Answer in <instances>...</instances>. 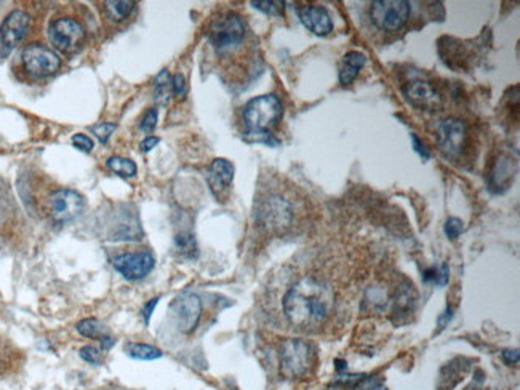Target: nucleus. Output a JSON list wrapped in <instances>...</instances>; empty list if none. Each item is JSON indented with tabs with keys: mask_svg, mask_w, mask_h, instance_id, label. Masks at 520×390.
Instances as JSON below:
<instances>
[{
	"mask_svg": "<svg viewBox=\"0 0 520 390\" xmlns=\"http://www.w3.org/2000/svg\"><path fill=\"white\" fill-rule=\"evenodd\" d=\"M115 128H117L115 123H100V125L91 128V132L96 134V138L101 142H106L109 138H111V134L115 132Z\"/></svg>",
	"mask_w": 520,
	"mask_h": 390,
	"instance_id": "cd10ccee",
	"label": "nucleus"
},
{
	"mask_svg": "<svg viewBox=\"0 0 520 390\" xmlns=\"http://www.w3.org/2000/svg\"><path fill=\"white\" fill-rule=\"evenodd\" d=\"M312 349L303 339H287L280 348V371L287 379L301 377L311 367Z\"/></svg>",
	"mask_w": 520,
	"mask_h": 390,
	"instance_id": "39448f33",
	"label": "nucleus"
},
{
	"mask_svg": "<svg viewBox=\"0 0 520 390\" xmlns=\"http://www.w3.org/2000/svg\"><path fill=\"white\" fill-rule=\"evenodd\" d=\"M371 21L383 30H399L410 16V4L403 0H376L370 8Z\"/></svg>",
	"mask_w": 520,
	"mask_h": 390,
	"instance_id": "6e6552de",
	"label": "nucleus"
},
{
	"mask_svg": "<svg viewBox=\"0 0 520 390\" xmlns=\"http://www.w3.org/2000/svg\"><path fill=\"white\" fill-rule=\"evenodd\" d=\"M234 179V165L226 159L213 160L208 170V184L216 197H221L231 188Z\"/></svg>",
	"mask_w": 520,
	"mask_h": 390,
	"instance_id": "dca6fc26",
	"label": "nucleus"
},
{
	"mask_svg": "<svg viewBox=\"0 0 520 390\" xmlns=\"http://www.w3.org/2000/svg\"><path fill=\"white\" fill-rule=\"evenodd\" d=\"M412 142H413V149H415V152L418 154V156H420L421 159H424V160H429V159H431V152H429V149H427L424 142L421 141V139L418 138V136H416L415 133L412 134Z\"/></svg>",
	"mask_w": 520,
	"mask_h": 390,
	"instance_id": "2f4dec72",
	"label": "nucleus"
},
{
	"mask_svg": "<svg viewBox=\"0 0 520 390\" xmlns=\"http://www.w3.org/2000/svg\"><path fill=\"white\" fill-rule=\"evenodd\" d=\"M156 259L151 251L124 253L112 259L114 269L127 280H141L154 269Z\"/></svg>",
	"mask_w": 520,
	"mask_h": 390,
	"instance_id": "1a4fd4ad",
	"label": "nucleus"
},
{
	"mask_svg": "<svg viewBox=\"0 0 520 390\" xmlns=\"http://www.w3.org/2000/svg\"><path fill=\"white\" fill-rule=\"evenodd\" d=\"M282 117V103L275 95L253 98L243 108V122L248 132H269Z\"/></svg>",
	"mask_w": 520,
	"mask_h": 390,
	"instance_id": "7ed1b4c3",
	"label": "nucleus"
},
{
	"mask_svg": "<svg viewBox=\"0 0 520 390\" xmlns=\"http://www.w3.org/2000/svg\"><path fill=\"white\" fill-rule=\"evenodd\" d=\"M85 35L87 33H85L83 24L69 16L54 20L48 28V39H50L52 45L66 55H74L81 50Z\"/></svg>",
	"mask_w": 520,
	"mask_h": 390,
	"instance_id": "20e7f679",
	"label": "nucleus"
},
{
	"mask_svg": "<svg viewBox=\"0 0 520 390\" xmlns=\"http://www.w3.org/2000/svg\"><path fill=\"white\" fill-rule=\"evenodd\" d=\"M366 63L365 55L359 53V52H351L345 55V58L341 61V67H340V82L342 85L351 84L354 79L359 76V72Z\"/></svg>",
	"mask_w": 520,
	"mask_h": 390,
	"instance_id": "f3484780",
	"label": "nucleus"
},
{
	"mask_svg": "<svg viewBox=\"0 0 520 390\" xmlns=\"http://www.w3.org/2000/svg\"><path fill=\"white\" fill-rule=\"evenodd\" d=\"M519 350H504L503 352V360L507 365H517L519 363Z\"/></svg>",
	"mask_w": 520,
	"mask_h": 390,
	"instance_id": "72a5a7b5",
	"label": "nucleus"
},
{
	"mask_svg": "<svg viewBox=\"0 0 520 390\" xmlns=\"http://www.w3.org/2000/svg\"><path fill=\"white\" fill-rule=\"evenodd\" d=\"M446 282H449V265L444 264V265H442V269L439 270L437 283H439V285H446Z\"/></svg>",
	"mask_w": 520,
	"mask_h": 390,
	"instance_id": "c9c22d12",
	"label": "nucleus"
},
{
	"mask_svg": "<svg viewBox=\"0 0 520 390\" xmlns=\"http://www.w3.org/2000/svg\"><path fill=\"white\" fill-rule=\"evenodd\" d=\"M106 166L111 171H114L117 176L122 178H133L137 176L138 168L137 164L133 162L130 159H124V157H109Z\"/></svg>",
	"mask_w": 520,
	"mask_h": 390,
	"instance_id": "aec40b11",
	"label": "nucleus"
},
{
	"mask_svg": "<svg viewBox=\"0 0 520 390\" xmlns=\"http://www.w3.org/2000/svg\"><path fill=\"white\" fill-rule=\"evenodd\" d=\"M125 352L128 357L134 358V360H143V362H151L157 360L162 357V350H158L154 345L149 344H141V343H128L125 345Z\"/></svg>",
	"mask_w": 520,
	"mask_h": 390,
	"instance_id": "6ab92c4d",
	"label": "nucleus"
},
{
	"mask_svg": "<svg viewBox=\"0 0 520 390\" xmlns=\"http://www.w3.org/2000/svg\"><path fill=\"white\" fill-rule=\"evenodd\" d=\"M21 64L29 76L44 79L59 71L61 59L57 52L40 43H29L21 52Z\"/></svg>",
	"mask_w": 520,
	"mask_h": 390,
	"instance_id": "423d86ee",
	"label": "nucleus"
},
{
	"mask_svg": "<svg viewBox=\"0 0 520 390\" xmlns=\"http://www.w3.org/2000/svg\"><path fill=\"white\" fill-rule=\"evenodd\" d=\"M137 4L132 0H111V2H104V13L106 18L112 23H122L130 18Z\"/></svg>",
	"mask_w": 520,
	"mask_h": 390,
	"instance_id": "a211bd4d",
	"label": "nucleus"
},
{
	"mask_svg": "<svg viewBox=\"0 0 520 390\" xmlns=\"http://www.w3.org/2000/svg\"><path fill=\"white\" fill-rule=\"evenodd\" d=\"M171 91L175 93L176 96H185L187 91V85H186V79L181 76V74H176V76L171 79Z\"/></svg>",
	"mask_w": 520,
	"mask_h": 390,
	"instance_id": "7c9ffc66",
	"label": "nucleus"
},
{
	"mask_svg": "<svg viewBox=\"0 0 520 390\" xmlns=\"http://www.w3.org/2000/svg\"><path fill=\"white\" fill-rule=\"evenodd\" d=\"M77 331L82 334L85 338H91V339H101L104 336V330L100 321L96 319H85L82 321L77 323Z\"/></svg>",
	"mask_w": 520,
	"mask_h": 390,
	"instance_id": "5701e85b",
	"label": "nucleus"
},
{
	"mask_svg": "<svg viewBox=\"0 0 520 390\" xmlns=\"http://www.w3.org/2000/svg\"><path fill=\"white\" fill-rule=\"evenodd\" d=\"M48 214L54 222L66 224L77 219L85 208V200L79 192L72 189H57L48 195Z\"/></svg>",
	"mask_w": 520,
	"mask_h": 390,
	"instance_id": "0eeeda50",
	"label": "nucleus"
},
{
	"mask_svg": "<svg viewBox=\"0 0 520 390\" xmlns=\"http://www.w3.org/2000/svg\"><path fill=\"white\" fill-rule=\"evenodd\" d=\"M245 139L252 142H261L266 146H279V141L269 132H248L245 134Z\"/></svg>",
	"mask_w": 520,
	"mask_h": 390,
	"instance_id": "393cba45",
	"label": "nucleus"
},
{
	"mask_svg": "<svg viewBox=\"0 0 520 390\" xmlns=\"http://www.w3.org/2000/svg\"><path fill=\"white\" fill-rule=\"evenodd\" d=\"M157 119H158L157 109H149L148 113L144 114L143 119H141V123H139V128H141L144 133H152L156 130V127H157Z\"/></svg>",
	"mask_w": 520,
	"mask_h": 390,
	"instance_id": "a878e982",
	"label": "nucleus"
},
{
	"mask_svg": "<svg viewBox=\"0 0 520 390\" xmlns=\"http://www.w3.org/2000/svg\"><path fill=\"white\" fill-rule=\"evenodd\" d=\"M466 138L464 123L458 119H445L437 127V142L440 151L450 157L460 156Z\"/></svg>",
	"mask_w": 520,
	"mask_h": 390,
	"instance_id": "ddd939ff",
	"label": "nucleus"
},
{
	"mask_svg": "<svg viewBox=\"0 0 520 390\" xmlns=\"http://www.w3.org/2000/svg\"><path fill=\"white\" fill-rule=\"evenodd\" d=\"M157 298L156 299H152L151 302H148V304H146L144 306V309H143V317H144V321H146V323H149V320H151V315H152V311H154V307L157 306Z\"/></svg>",
	"mask_w": 520,
	"mask_h": 390,
	"instance_id": "f704fd0d",
	"label": "nucleus"
},
{
	"mask_svg": "<svg viewBox=\"0 0 520 390\" xmlns=\"http://www.w3.org/2000/svg\"><path fill=\"white\" fill-rule=\"evenodd\" d=\"M463 232V221L458 218H449L445 222V234L451 240H456Z\"/></svg>",
	"mask_w": 520,
	"mask_h": 390,
	"instance_id": "c85d7f7f",
	"label": "nucleus"
},
{
	"mask_svg": "<svg viewBox=\"0 0 520 390\" xmlns=\"http://www.w3.org/2000/svg\"><path fill=\"white\" fill-rule=\"evenodd\" d=\"M176 248H178L180 253L186 255L187 258H195L197 256V243H195V239L192 234L189 232H181L176 235L175 239Z\"/></svg>",
	"mask_w": 520,
	"mask_h": 390,
	"instance_id": "4be33fe9",
	"label": "nucleus"
},
{
	"mask_svg": "<svg viewBox=\"0 0 520 390\" xmlns=\"http://www.w3.org/2000/svg\"><path fill=\"white\" fill-rule=\"evenodd\" d=\"M171 314L181 333H192L202 317V302L197 294L183 293L171 302Z\"/></svg>",
	"mask_w": 520,
	"mask_h": 390,
	"instance_id": "9d476101",
	"label": "nucleus"
},
{
	"mask_svg": "<svg viewBox=\"0 0 520 390\" xmlns=\"http://www.w3.org/2000/svg\"><path fill=\"white\" fill-rule=\"evenodd\" d=\"M371 390H388V389L384 387V386H376V387H373Z\"/></svg>",
	"mask_w": 520,
	"mask_h": 390,
	"instance_id": "e433bc0d",
	"label": "nucleus"
},
{
	"mask_svg": "<svg viewBox=\"0 0 520 390\" xmlns=\"http://www.w3.org/2000/svg\"><path fill=\"white\" fill-rule=\"evenodd\" d=\"M247 35V26L241 16L234 11L224 13L213 21L208 39L212 47L219 55H228L236 52L242 45Z\"/></svg>",
	"mask_w": 520,
	"mask_h": 390,
	"instance_id": "f03ea898",
	"label": "nucleus"
},
{
	"mask_svg": "<svg viewBox=\"0 0 520 390\" xmlns=\"http://www.w3.org/2000/svg\"><path fill=\"white\" fill-rule=\"evenodd\" d=\"M81 358L82 360H85L90 365H93V367H98V365H101V354L100 350H98L96 348H91V345H85V348L81 349Z\"/></svg>",
	"mask_w": 520,
	"mask_h": 390,
	"instance_id": "bb28decb",
	"label": "nucleus"
},
{
	"mask_svg": "<svg viewBox=\"0 0 520 390\" xmlns=\"http://www.w3.org/2000/svg\"><path fill=\"white\" fill-rule=\"evenodd\" d=\"M291 218V205L285 199H282V197L272 195L262 202L260 210V219L271 231H282V229L289 227Z\"/></svg>",
	"mask_w": 520,
	"mask_h": 390,
	"instance_id": "f8f14e48",
	"label": "nucleus"
},
{
	"mask_svg": "<svg viewBox=\"0 0 520 390\" xmlns=\"http://www.w3.org/2000/svg\"><path fill=\"white\" fill-rule=\"evenodd\" d=\"M252 5L267 15H282L285 8V4L279 2V0H265V2L262 0H253Z\"/></svg>",
	"mask_w": 520,
	"mask_h": 390,
	"instance_id": "b1692460",
	"label": "nucleus"
},
{
	"mask_svg": "<svg viewBox=\"0 0 520 390\" xmlns=\"http://www.w3.org/2000/svg\"><path fill=\"white\" fill-rule=\"evenodd\" d=\"M30 26V16L23 10H13L0 24V43L5 53L20 45Z\"/></svg>",
	"mask_w": 520,
	"mask_h": 390,
	"instance_id": "9b49d317",
	"label": "nucleus"
},
{
	"mask_svg": "<svg viewBox=\"0 0 520 390\" xmlns=\"http://www.w3.org/2000/svg\"><path fill=\"white\" fill-rule=\"evenodd\" d=\"M333 291L316 277H303L284 296L287 320L293 326L311 330L320 326L333 311Z\"/></svg>",
	"mask_w": 520,
	"mask_h": 390,
	"instance_id": "f257e3e1",
	"label": "nucleus"
},
{
	"mask_svg": "<svg viewBox=\"0 0 520 390\" xmlns=\"http://www.w3.org/2000/svg\"><path fill=\"white\" fill-rule=\"evenodd\" d=\"M403 95H405L407 100L415 108L436 110L442 106V100H440V95L436 91V88L427 82H421V80L410 82L408 85L403 86Z\"/></svg>",
	"mask_w": 520,
	"mask_h": 390,
	"instance_id": "4468645a",
	"label": "nucleus"
},
{
	"mask_svg": "<svg viewBox=\"0 0 520 390\" xmlns=\"http://www.w3.org/2000/svg\"><path fill=\"white\" fill-rule=\"evenodd\" d=\"M161 142V139L156 138V136H148V138H144L141 141V144H139V147H141L143 152H149L154 149V147Z\"/></svg>",
	"mask_w": 520,
	"mask_h": 390,
	"instance_id": "473e14b6",
	"label": "nucleus"
},
{
	"mask_svg": "<svg viewBox=\"0 0 520 390\" xmlns=\"http://www.w3.org/2000/svg\"><path fill=\"white\" fill-rule=\"evenodd\" d=\"M299 20L306 29L316 35H327L333 29L332 16L325 8L317 5H308L299 10Z\"/></svg>",
	"mask_w": 520,
	"mask_h": 390,
	"instance_id": "2eb2a0df",
	"label": "nucleus"
},
{
	"mask_svg": "<svg viewBox=\"0 0 520 390\" xmlns=\"http://www.w3.org/2000/svg\"><path fill=\"white\" fill-rule=\"evenodd\" d=\"M72 144H74L79 151L82 152H91V149H93V141H91L87 134H82V133H77L72 136Z\"/></svg>",
	"mask_w": 520,
	"mask_h": 390,
	"instance_id": "c756f323",
	"label": "nucleus"
},
{
	"mask_svg": "<svg viewBox=\"0 0 520 390\" xmlns=\"http://www.w3.org/2000/svg\"><path fill=\"white\" fill-rule=\"evenodd\" d=\"M170 93H171V79H170V74L167 71H162L157 76V79H156L154 96H156V100L158 103L167 104L168 98H170Z\"/></svg>",
	"mask_w": 520,
	"mask_h": 390,
	"instance_id": "412c9836",
	"label": "nucleus"
}]
</instances>
